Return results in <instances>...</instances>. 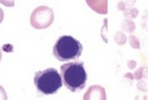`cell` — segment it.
<instances>
[{
	"instance_id": "6",
	"label": "cell",
	"mask_w": 148,
	"mask_h": 100,
	"mask_svg": "<svg viewBox=\"0 0 148 100\" xmlns=\"http://www.w3.org/2000/svg\"><path fill=\"white\" fill-rule=\"evenodd\" d=\"M0 100H8V95L2 86H0Z\"/></svg>"
},
{
	"instance_id": "2",
	"label": "cell",
	"mask_w": 148,
	"mask_h": 100,
	"mask_svg": "<svg viewBox=\"0 0 148 100\" xmlns=\"http://www.w3.org/2000/svg\"><path fill=\"white\" fill-rule=\"evenodd\" d=\"M83 46L79 40L72 36H62L56 40L53 47L54 57L59 61H68L80 58Z\"/></svg>"
},
{
	"instance_id": "5",
	"label": "cell",
	"mask_w": 148,
	"mask_h": 100,
	"mask_svg": "<svg viewBox=\"0 0 148 100\" xmlns=\"http://www.w3.org/2000/svg\"><path fill=\"white\" fill-rule=\"evenodd\" d=\"M83 100H106V89L98 85L91 86L84 95Z\"/></svg>"
},
{
	"instance_id": "1",
	"label": "cell",
	"mask_w": 148,
	"mask_h": 100,
	"mask_svg": "<svg viewBox=\"0 0 148 100\" xmlns=\"http://www.w3.org/2000/svg\"><path fill=\"white\" fill-rule=\"evenodd\" d=\"M62 82L72 92L84 89L87 80V74L82 61H72L60 67Z\"/></svg>"
},
{
	"instance_id": "8",
	"label": "cell",
	"mask_w": 148,
	"mask_h": 100,
	"mask_svg": "<svg viewBox=\"0 0 148 100\" xmlns=\"http://www.w3.org/2000/svg\"><path fill=\"white\" fill-rule=\"evenodd\" d=\"M2 58V51H1V48H0V61H1Z\"/></svg>"
},
{
	"instance_id": "9",
	"label": "cell",
	"mask_w": 148,
	"mask_h": 100,
	"mask_svg": "<svg viewBox=\"0 0 148 100\" xmlns=\"http://www.w3.org/2000/svg\"><path fill=\"white\" fill-rule=\"evenodd\" d=\"M125 77H129L133 78V76H132V75H130V74H127V75H125Z\"/></svg>"
},
{
	"instance_id": "3",
	"label": "cell",
	"mask_w": 148,
	"mask_h": 100,
	"mask_svg": "<svg viewBox=\"0 0 148 100\" xmlns=\"http://www.w3.org/2000/svg\"><path fill=\"white\" fill-rule=\"evenodd\" d=\"M34 83L37 91L43 95H53L63 86L61 75L56 68H47L38 71L34 77Z\"/></svg>"
},
{
	"instance_id": "4",
	"label": "cell",
	"mask_w": 148,
	"mask_h": 100,
	"mask_svg": "<svg viewBox=\"0 0 148 100\" xmlns=\"http://www.w3.org/2000/svg\"><path fill=\"white\" fill-rule=\"evenodd\" d=\"M54 19L55 16L53 10L46 5H41L32 12L30 24L36 29H46L51 26Z\"/></svg>"
},
{
	"instance_id": "7",
	"label": "cell",
	"mask_w": 148,
	"mask_h": 100,
	"mask_svg": "<svg viewBox=\"0 0 148 100\" xmlns=\"http://www.w3.org/2000/svg\"><path fill=\"white\" fill-rule=\"evenodd\" d=\"M3 19H4V11L1 8H0V24L2 23Z\"/></svg>"
}]
</instances>
